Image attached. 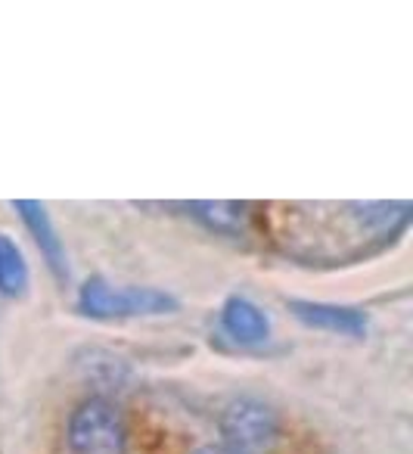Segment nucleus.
<instances>
[{"label": "nucleus", "mask_w": 413, "mask_h": 454, "mask_svg": "<svg viewBox=\"0 0 413 454\" xmlns=\"http://www.w3.org/2000/svg\"><path fill=\"white\" fill-rule=\"evenodd\" d=\"M78 309L88 317H146V315H165L177 309V299L165 290L152 286H113L103 278L84 280L78 293Z\"/></svg>", "instance_id": "obj_1"}, {"label": "nucleus", "mask_w": 413, "mask_h": 454, "mask_svg": "<svg viewBox=\"0 0 413 454\" xmlns=\"http://www.w3.org/2000/svg\"><path fill=\"white\" fill-rule=\"evenodd\" d=\"M221 327L239 346H261L270 340V321L255 302L243 296H230L221 309Z\"/></svg>", "instance_id": "obj_5"}, {"label": "nucleus", "mask_w": 413, "mask_h": 454, "mask_svg": "<svg viewBox=\"0 0 413 454\" xmlns=\"http://www.w3.org/2000/svg\"><path fill=\"white\" fill-rule=\"evenodd\" d=\"M69 445L75 454H125L128 423L119 404L88 398L69 417Z\"/></svg>", "instance_id": "obj_2"}, {"label": "nucleus", "mask_w": 413, "mask_h": 454, "mask_svg": "<svg viewBox=\"0 0 413 454\" xmlns=\"http://www.w3.org/2000/svg\"><path fill=\"white\" fill-rule=\"evenodd\" d=\"M292 315L308 327L326 330V333H342V336H363L367 333V315L348 305H332V302H305V299H292L289 302Z\"/></svg>", "instance_id": "obj_4"}, {"label": "nucleus", "mask_w": 413, "mask_h": 454, "mask_svg": "<svg viewBox=\"0 0 413 454\" xmlns=\"http://www.w3.org/2000/svg\"><path fill=\"white\" fill-rule=\"evenodd\" d=\"M28 290V265L22 249L7 234H0V293L10 299Z\"/></svg>", "instance_id": "obj_8"}, {"label": "nucleus", "mask_w": 413, "mask_h": 454, "mask_svg": "<svg viewBox=\"0 0 413 454\" xmlns=\"http://www.w3.org/2000/svg\"><path fill=\"white\" fill-rule=\"evenodd\" d=\"M16 212L22 215L26 227L32 231L35 243H38L41 255L47 259L51 271L57 274V278H66V249H63V240H59V234H57V227H53L51 215H47V208L41 206V202L19 200L16 202Z\"/></svg>", "instance_id": "obj_6"}, {"label": "nucleus", "mask_w": 413, "mask_h": 454, "mask_svg": "<svg viewBox=\"0 0 413 454\" xmlns=\"http://www.w3.org/2000/svg\"><path fill=\"white\" fill-rule=\"evenodd\" d=\"M221 435L224 445L239 454L270 451L280 439V414L261 398H233L221 411Z\"/></svg>", "instance_id": "obj_3"}, {"label": "nucleus", "mask_w": 413, "mask_h": 454, "mask_svg": "<svg viewBox=\"0 0 413 454\" xmlns=\"http://www.w3.org/2000/svg\"><path fill=\"white\" fill-rule=\"evenodd\" d=\"M190 212L212 234H224V237H243L252 221L249 206H243V202H193Z\"/></svg>", "instance_id": "obj_7"}, {"label": "nucleus", "mask_w": 413, "mask_h": 454, "mask_svg": "<svg viewBox=\"0 0 413 454\" xmlns=\"http://www.w3.org/2000/svg\"><path fill=\"white\" fill-rule=\"evenodd\" d=\"M196 454H239V451H233V448H227V445H206Z\"/></svg>", "instance_id": "obj_9"}]
</instances>
